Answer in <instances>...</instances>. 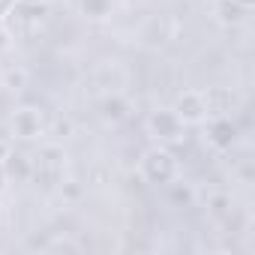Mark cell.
<instances>
[{
    "label": "cell",
    "instance_id": "cell-1",
    "mask_svg": "<svg viewBox=\"0 0 255 255\" xmlns=\"http://www.w3.org/2000/svg\"><path fill=\"white\" fill-rule=\"evenodd\" d=\"M141 174H144V180L147 183H168V180H174L177 177V171H180V165H177V159H174V153L165 147V144H156V147H150V150H144V156H141Z\"/></svg>",
    "mask_w": 255,
    "mask_h": 255
},
{
    "label": "cell",
    "instance_id": "cell-2",
    "mask_svg": "<svg viewBox=\"0 0 255 255\" xmlns=\"http://www.w3.org/2000/svg\"><path fill=\"white\" fill-rule=\"evenodd\" d=\"M45 21V3H24L21 0V6H12L9 15H6V27L15 39H27L33 36Z\"/></svg>",
    "mask_w": 255,
    "mask_h": 255
},
{
    "label": "cell",
    "instance_id": "cell-3",
    "mask_svg": "<svg viewBox=\"0 0 255 255\" xmlns=\"http://www.w3.org/2000/svg\"><path fill=\"white\" fill-rule=\"evenodd\" d=\"M183 129H186V123L174 114V108H156L147 117V132L159 144H177V141H183Z\"/></svg>",
    "mask_w": 255,
    "mask_h": 255
},
{
    "label": "cell",
    "instance_id": "cell-4",
    "mask_svg": "<svg viewBox=\"0 0 255 255\" xmlns=\"http://www.w3.org/2000/svg\"><path fill=\"white\" fill-rule=\"evenodd\" d=\"M48 132V120H45V114L39 111V108H33V105H24V108H18L15 114H12V135L15 138H39V135H45Z\"/></svg>",
    "mask_w": 255,
    "mask_h": 255
},
{
    "label": "cell",
    "instance_id": "cell-5",
    "mask_svg": "<svg viewBox=\"0 0 255 255\" xmlns=\"http://www.w3.org/2000/svg\"><path fill=\"white\" fill-rule=\"evenodd\" d=\"M171 108H174V114L186 126H195V123H204L207 120V105H204V93L201 90H183Z\"/></svg>",
    "mask_w": 255,
    "mask_h": 255
},
{
    "label": "cell",
    "instance_id": "cell-6",
    "mask_svg": "<svg viewBox=\"0 0 255 255\" xmlns=\"http://www.w3.org/2000/svg\"><path fill=\"white\" fill-rule=\"evenodd\" d=\"M204 138L210 141V147L228 150V147H234V141H237V123H234L228 114H222V117H207Z\"/></svg>",
    "mask_w": 255,
    "mask_h": 255
},
{
    "label": "cell",
    "instance_id": "cell-7",
    "mask_svg": "<svg viewBox=\"0 0 255 255\" xmlns=\"http://www.w3.org/2000/svg\"><path fill=\"white\" fill-rule=\"evenodd\" d=\"M213 15H216L219 24H225V27H237V24L246 21L249 6H243L240 0H216V3H213Z\"/></svg>",
    "mask_w": 255,
    "mask_h": 255
},
{
    "label": "cell",
    "instance_id": "cell-8",
    "mask_svg": "<svg viewBox=\"0 0 255 255\" xmlns=\"http://www.w3.org/2000/svg\"><path fill=\"white\" fill-rule=\"evenodd\" d=\"M204 93V105H207V117H222V114H231V105H234V96L225 90V87H207L201 90Z\"/></svg>",
    "mask_w": 255,
    "mask_h": 255
},
{
    "label": "cell",
    "instance_id": "cell-9",
    "mask_svg": "<svg viewBox=\"0 0 255 255\" xmlns=\"http://www.w3.org/2000/svg\"><path fill=\"white\" fill-rule=\"evenodd\" d=\"M3 168H6V177L15 183H24L33 177V159H27L24 153H15V150H9L3 156Z\"/></svg>",
    "mask_w": 255,
    "mask_h": 255
},
{
    "label": "cell",
    "instance_id": "cell-10",
    "mask_svg": "<svg viewBox=\"0 0 255 255\" xmlns=\"http://www.w3.org/2000/svg\"><path fill=\"white\" fill-rule=\"evenodd\" d=\"M99 114H102V120L117 123V120H123L126 114H129V102H126L120 93H108V96H102V102H99Z\"/></svg>",
    "mask_w": 255,
    "mask_h": 255
},
{
    "label": "cell",
    "instance_id": "cell-11",
    "mask_svg": "<svg viewBox=\"0 0 255 255\" xmlns=\"http://www.w3.org/2000/svg\"><path fill=\"white\" fill-rule=\"evenodd\" d=\"M165 195H168V201H171L174 207H189V204L195 201L192 183H183V180H177V177L165 183Z\"/></svg>",
    "mask_w": 255,
    "mask_h": 255
},
{
    "label": "cell",
    "instance_id": "cell-12",
    "mask_svg": "<svg viewBox=\"0 0 255 255\" xmlns=\"http://www.w3.org/2000/svg\"><path fill=\"white\" fill-rule=\"evenodd\" d=\"M78 9L90 21H102L111 15V0H78Z\"/></svg>",
    "mask_w": 255,
    "mask_h": 255
},
{
    "label": "cell",
    "instance_id": "cell-13",
    "mask_svg": "<svg viewBox=\"0 0 255 255\" xmlns=\"http://www.w3.org/2000/svg\"><path fill=\"white\" fill-rule=\"evenodd\" d=\"M207 210H210V216H216V219H225L234 207H231V195L228 192H213L210 198H207Z\"/></svg>",
    "mask_w": 255,
    "mask_h": 255
},
{
    "label": "cell",
    "instance_id": "cell-14",
    "mask_svg": "<svg viewBox=\"0 0 255 255\" xmlns=\"http://www.w3.org/2000/svg\"><path fill=\"white\" fill-rule=\"evenodd\" d=\"M3 84L9 90H24L27 87V72L24 69H9V72H3Z\"/></svg>",
    "mask_w": 255,
    "mask_h": 255
},
{
    "label": "cell",
    "instance_id": "cell-15",
    "mask_svg": "<svg viewBox=\"0 0 255 255\" xmlns=\"http://www.w3.org/2000/svg\"><path fill=\"white\" fill-rule=\"evenodd\" d=\"M48 132H51L54 138H66V135L72 132V120H69V117H57V120H51V123H48Z\"/></svg>",
    "mask_w": 255,
    "mask_h": 255
},
{
    "label": "cell",
    "instance_id": "cell-16",
    "mask_svg": "<svg viewBox=\"0 0 255 255\" xmlns=\"http://www.w3.org/2000/svg\"><path fill=\"white\" fill-rule=\"evenodd\" d=\"M6 183H9V177H6V168H3V159H0V192L6 189Z\"/></svg>",
    "mask_w": 255,
    "mask_h": 255
},
{
    "label": "cell",
    "instance_id": "cell-17",
    "mask_svg": "<svg viewBox=\"0 0 255 255\" xmlns=\"http://www.w3.org/2000/svg\"><path fill=\"white\" fill-rule=\"evenodd\" d=\"M24 3H48V0H24Z\"/></svg>",
    "mask_w": 255,
    "mask_h": 255
},
{
    "label": "cell",
    "instance_id": "cell-18",
    "mask_svg": "<svg viewBox=\"0 0 255 255\" xmlns=\"http://www.w3.org/2000/svg\"><path fill=\"white\" fill-rule=\"evenodd\" d=\"M240 3H243V6H252V3H255V0H240Z\"/></svg>",
    "mask_w": 255,
    "mask_h": 255
}]
</instances>
